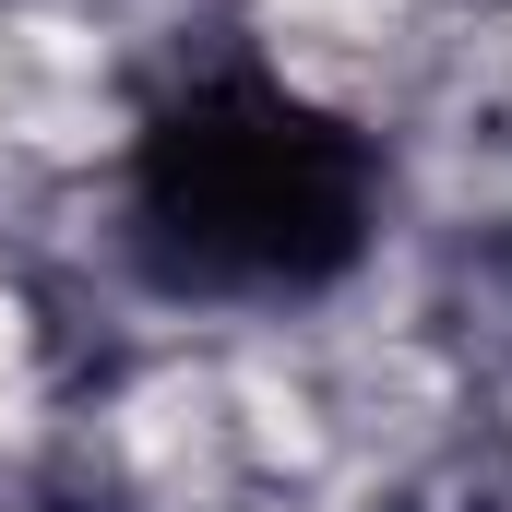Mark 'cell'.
I'll use <instances>...</instances> for the list:
<instances>
[{
	"label": "cell",
	"instance_id": "1",
	"mask_svg": "<svg viewBox=\"0 0 512 512\" xmlns=\"http://www.w3.org/2000/svg\"><path fill=\"white\" fill-rule=\"evenodd\" d=\"M12 405H24V334H12V310H0V429H12Z\"/></svg>",
	"mask_w": 512,
	"mask_h": 512
}]
</instances>
